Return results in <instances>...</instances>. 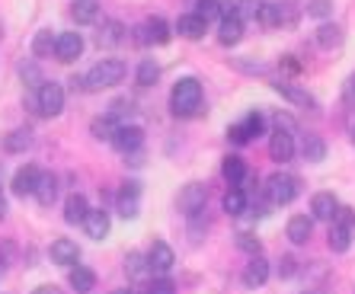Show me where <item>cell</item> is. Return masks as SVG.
Instances as JSON below:
<instances>
[{"mask_svg": "<svg viewBox=\"0 0 355 294\" xmlns=\"http://www.w3.org/2000/svg\"><path fill=\"white\" fill-rule=\"evenodd\" d=\"M259 23L266 26V29H275V26H282V17H279V3H263V10H259Z\"/></svg>", "mask_w": 355, "mask_h": 294, "instance_id": "obj_38", "label": "cell"}, {"mask_svg": "<svg viewBox=\"0 0 355 294\" xmlns=\"http://www.w3.org/2000/svg\"><path fill=\"white\" fill-rule=\"evenodd\" d=\"M122 39H125V26L119 19H106V23L99 26V33H96L99 49H116Z\"/></svg>", "mask_w": 355, "mask_h": 294, "instance_id": "obj_23", "label": "cell"}, {"mask_svg": "<svg viewBox=\"0 0 355 294\" xmlns=\"http://www.w3.org/2000/svg\"><path fill=\"white\" fill-rule=\"evenodd\" d=\"M144 42H150V45H166V42H170V26L164 23V19L160 17H154V19H148V23H144Z\"/></svg>", "mask_w": 355, "mask_h": 294, "instance_id": "obj_31", "label": "cell"}, {"mask_svg": "<svg viewBox=\"0 0 355 294\" xmlns=\"http://www.w3.org/2000/svg\"><path fill=\"white\" fill-rule=\"evenodd\" d=\"M297 272V259L295 256H282L279 259V278H291Z\"/></svg>", "mask_w": 355, "mask_h": 294, "instance_id": "obj_44", "label": "cell"}, {"mask_svg": "<svg viewBox=\"0 0 355 294\" xmlns=\"http://www.w3.org/2000/svg\"><path fill=\"white\" fill-rule=\"evenodd\" d=\"M39 173L42 170L35 164L19 166V170L13 173V196H19V198L33 196V192H35V182H39Z\"/></svg>", "mask_w": 355, "mask_h": 294, "instance_id": "obj_14", "label": "cell"}, {"mask_svg": "<svg viewBox=\"0 0 355 294\" xmlns=\"http://www.w3.org/2000/svg\"><path fill=\"white\" fill-rule=\"evenodd\" d=\"M202 99H205V93H202L198 77H180L173 83V93H170V109L176 119H196L202 112Z\"/></svg>", "mask_w": 355, "mask_h": 294, "instance_id": "obj_1", "label": "cell"}, {"mask_svg": "<svg viewBox=\"0 0 355 294\" xmlns=\"http://www.w3.org/2000/svg\"><path fill=\"white\" fill-rule=\"evenodd\" d=\"M304 294H311V291H304Z\"/></svg>", "mask_w": 355, "mask_h": 294, "instance_id": "obj_53", "label": "cell"}, {"mask_svg": "<svg viewBox=\"0 0 355 294\" xmlns=\"http://www.w3.org/2000/svg\"><path fill=\"white\" fill-rule=\"evenodd\" d=\"M272 90H275V93H282V96L288 99L291 106H301V109H314V106H317L311 93L301 90V87H295V83H288V80H275V83H272Z\"/></svg>", "mask_w": 355, "mask_h": 294, "instance_id": "obj_17", "label": "cell"}, {"mask_svg": "<svg viewBox=\"0 0 355 294\" xmlns=\"http://www.w3.org/2000/svg\"><path fill=\"white\" fill-rule=\"evenodd\" d=\"M67 282H71V288H74V291L87 294L90 288H96V272L77 262V266H71V272H67Z\"/></svg>", "mask_w": 355, "mask_h": 294, "instance_id": "obj_24", "label": "cell"}, {"mask_svg": "<svg viewBox=\"0 0 355 294\" xmlns=\"http://www.w3.org/2000/svg\"><path fill=\"white\" fill-rule=\"evenodd\" d=\"M35 109H39L42 115H49V119H55V115L64 112V87L55 80H45L39 83V93H35Z\"/></svg>", "mask_w": 355, "mask_h": 294, "instance_id": "obj_5", "label": "cell"}, {"mask_svg": "<svg viewBox=\"0 0 355 294\" xmlns=\"http://www.w3.org/2000/svg\"><path fill=\"white\" fill-rule=\"evenodd\" d=\"M339 211V198L333 196V192H317L314 198H311V218L314 220H327L330 224L333 218H336Z\"/></svg>", "mask_w": 355, "mask_h": 294, "instance_id": "obj_13", "label": "cell"}, {"mask_svg": "<svg viewBox=\"0 0 355 294\" xmlns=\"http://www.w3.org/2000/svg\"><path fill=\"white\" fill-rule=\"evenodd\" d=\"M227 138L234 141V144H250V131H247V125L243 122H237V125H231V128H227Z\"/></svg>", "mask_w": 355, "mask_h": 294, "instance_id": "obj_43", "label": "cell"}, {"mask_svg": "<svg viewBox=\"0 0 355 294\" xmlns=\"http://www.w3.org/2000/svg\"><path fill=\"white\" fill-rule=\"evenodd\" d=\"M297 192H301V182L291 173H272L266 180V198L272 205H291L297 198Z\"/></svg>", "mask_w": 355, "mask_h": 294, "instance_id": "obj_4", "label": "cell"}, {"mask_svg": "<svg viewBox=\"0 0 355 294\" xmlns=\"http://www.w3.org/2000/svg\"><path fill=\"white\" fill-rule=\"evenodd\" d=\"M352 234H355V208L339 205L336 218L330 220V237H327L333 253H346L349 246H352Z\"/></svg>", "mask_w": 355, "mask_h": 294, "instance_id": "obj_3", "label": "cell"}, {"mask_svg": "<svg viewBox=\"0 0 355 294\" xmlns=\"http://www.w3.org/2000/svg\"><path fill=\"white\" fill-rule=\"evenodd\" d=\"M352 141H355V131H352Z\"/></svg>", "mask_w": 355, "mask_h": 294, "instance_id": "obj_52", "label": "cell"}, {"mask_svg": "<svg viewBox=\"0 0 355 294\" xmlns=\"http://www.w3.org/2000/svg\"><path fill=\"white\" fill-rule=\"evenodd\" d=\"M237 246L243 250V253H250V256H259V250H263L259 237H253V234H247V230H240L237 234Z\"/></svg>", "mask_w": 355, "mask_h": 294, "instance_id": "obj_40", "label": "cell"}, {"mask_svg": "<svg viewBox=\"0 0 355 294\" xmlns=\"http://www.w3.org/2000/svg\"><path fill=\"white\" fill-rule=\"evenodd\" d=\"M224 211L231 214V218H240V214L250 211V198H247V189L243 186H231L224 192Z\"/></svg>", "mask_w": 355, "mask_h": 294, "instance_id": "obj_21", "label": "cell"}, {"mask_svg": "<svg viewBox=\"0 0 355 294\" xmlns=\"http://www.w3.org/2000/svg\"><path fill=\"white\" fill-rule=\"evenodd\" d=\"M237 3V17L240 19H257L266 0H234Z\"/></svg>", "mask_w": 355, "mask_h": 294, "instance_id": "obj_37", "label": "cell"}, {"mask_svg": "<svg viewBox=\"0 0 355 294\" xmlns=\"http://www.w3.org/2000/svg\"><path fill=\"white\" fill-rule=\"evenodd\" d=\"M109 144L116 147V150H122V154H135V150H141V144H144V131H141L138 125H119L116 138L109 141Z\"/></svg>", "mask_w": 355, "mask_h": 294, "instance_id": "obj_10", "label": "cell"}, {"mask_svg": "<svg viewBox=\"0 0 355 294\" xmlns=\"http://www.w3.org/2000/svg\"><path fill=\"white\" fill-rule=\"evenodd\" d=\"M272 122H275V128H279V131H291V135H295V131H297L295 119H291L288 112H275V119H272Z\"/></svg>", "mask_w": 355, "mask_h": 294, "instance_id": "obj_45", "label": "cell"}, {"mask_svg": "<svg viewBox=\"0 0 355 294\" xmlns=\"http://www.w3.org/2000/svg\"><path fill=\"white\" fill-rule=\"evenodd\" d=\"M33 294H61V288L58 285H39Z\"/></svg>", "mask_w": 355, "mask_h": 294, "instance_id": "obj_47", "label": "cell"}, {"mask_svg": "<svg viewBox=\"0 0 355 294\" xmlns=\"http://www.w3.org/2000/svg\"><path fill=\"white\" fill-rule=\"evenodd\" d=\"M196 17H202L205 23L221 17V0H198L196 3Z\"/></svg>", "mask_w": 355, "mask_h": 294, "instance_id": "obj_36", "label": "cell"}, {"mask_svg": "<svg viewBox=\"0 0 355 294\" xmlns=\"http://www.w3.org/2000/svg\"><path fill=\"white\" fill-rule=\"evenodd\" d=\"M3 214H7V198L0 196V218H3Z\"/></svg>", "mask_w": 355, "mask_h": 294, "instance_id": "obj_49", "label": "cell"}, {"mask_svg": "<svg viewBox=\"0 0 355 294\" xmlns=\"http://www.w3.org/2000/svg\"><path fill=\"white\" fill-rule=\"evenodd\" d=\"M119 125H122V122H119L116 115H109V112L106 115H96V119L90 122V135L96 141H112V138H116V131H119Z\"/></svg>", "mask_w": 355, "mask_h": 294, "instance_id": "obj_25", "label": "cell"}, {"mask_svg": "<svg viewBox=\"0 0 355 294\" xmlns=\"http://www.w3.org/2000/svg\"><path fill=\"white\" fill-rule=\"evenodd\" d=\"M33 196L42 208H51L55 198H58V176H55V173H39V182H35Z\"/></svg>", "mask_w": 355, "mask_h": 294, "instance_id": "obj_19", "label": "cell"}, {"mask_svg": "<svg viewBox=\"0 0 355 294\" xmlns=\"http://www.w3.org/2000/svg\"><path fill=\"white\" fill-rule=\"evenodd\" d=\"M135 80H138V87H154V83L160 80V64L154 61V58H144V61L138 64Z\"/></svg>", "mask_w": 355, "mask_h": 294, "instance_id": "obj_33", "label": "cell"}, {"mask_svg": "<svg viewBox=\"0 0 355 294\" xmlns=\"http://www.w3.org/2000/svg\"><path fill=\"white\" fill-rule=\"evenodd\" d=\"M349 93H352V96H355V74H352V77H349Z\"/></svg>", "mask_w": 355, "mask_h": 294, "instance_id": "obj_50", "label": "cell"}, {"mask_svg": "<svg viewBox=\"0 0 355 294\" xmlns=\"http://www.w3.org/2000/svg\"><path fill=\"white\" fill-rule=\"evenodd\" d=\"M49 256H51V262H58V266H77L80 262V246L74 243V240H67V237H58L55 243H51V250H49Z\"/></svg>", "mask_w": 355, "mask_h": 294, "instance_id": "obj_12", "label": "cell"}, {"mask_svg": "<svg viewBox=\"0 0 355 294\" xmlns=\"http://www.w3.org/2000/svg\"><path fill=\"white\" fill-rule=\"evenodd\" d=\"M314 234V218H307V214H295L288 218V227H285V237L291 240L295 246H304Z\"/></svg>", "mask_w": 355, "mask_h": 294, "instance_id": "obj_15", "label": "cell"}, {"mask_svg": "<svg viewBox=\"0 0 355 294\" xmlns=\"http://www.w3.org/2000/svg\"><path fill=\"white\" fill-rule=\"evenodd\" d=\"M87 211H90V205H87V198H83L80 192L67 196V202H64V220L67 224H83Z\"/></svg>", "mask_w": 355, "mask_h": 294, "instance_id": "obj_29", "label": "cell"}, {"mask_svg": "<svg viewBox=\"0 0 355 294\" xmlns=\"http://www.w3.org/2000/svg\"><path fill=\"white\" fill-rule=\"evenodd\" d=\"M221 176L231 186H240V182L247 180V160L243 157H237V154H231V157H224V164H221Z\"/></svg>", "mask_w": 355, "mask_h": 294, "instance_id": "obj_27", "label": "cell"}, {"mask_svg": "<svg viewBox=\"0 0 355 294\" xmlns=\"http://www.w3.org/2000/svg\"><path fill=\"white\" fill-rule=\"evenodd\" d=\"M144 294H176V285L170 278H157V282H150V285L144 288Z\"/></svg>", "mask_w": 355, "mask_h": 294, "instance_id": "obj_42", "label": "cell"}, {"mask_svg": "<svg viewBox=\"0 0 355 294\" xmlns=\"http://www.w3.org/2000/svg\"><path fill=\"white\" fill-rule=\"evenodd\" d=\"M109 214L103 211V208H90L87 211V218H83V230H87V237L93 240H106L109 237Z\"/></svg>", "mask_w": 355, "mask_h": 294, "instance_id": "obj_18", "label": "cell"}, {"mask_svg": "<svg viewBox=\"0 0 355 294\" xmlns=\"http://www.w3.org/2000/svg\"><path fill=\"white\" fill-rule=\"evenodd\" d=\"M307 17H314V19L333 17V0H307Z\"/></svg>", "mask_w": 355, "mask_h": 294, "instance_id": "obj_39", "label": "cell"}, {"mask_svg": "<svg viewBox=\"0 0 355 294\" xmlns=\"http://www.w3.org/2000/svg\"><path fill=\"white\" fill-rule=\"evenodd\" d=\"M343 29H339L336 23H320V29H317V45L320 49H339L343 45Z\"/></svg>", "mask_w": 355, "mask_h": 294, "instance_id": "obj_32", "label": "cell"}, {"mask_svg": "<svg viewBox=\"0 0 355 294\" xmlns=\"http://www.w3.org/2000/svg\"><path fill=\"white\" fill-rule=\"evenodd\" d=\"M132 106H135L132 99H116V103H112V109H109V115H116V119H122L125 112L132 115Z\"/></svg>", "mask_w": 355, "mask_h": 294, "instance_id": "obj_46", "label": "cell"}, {"mask_svg": "<svg viewBox=\"0 0 355 294\" xmlns=\"http://www.w3.org/2000/svg\"><path fill=\"white\" fill-rule=\"evenodd\" d=\"M243 39V19L237 17V13H231V17H221V26H218V42L221 45H237V42Z\"/></svg>", "mask_w": 355, "mask_h": 294, "instance_id": "obj_20", "label": "cell"}, {"mask_svg": "<svg viewBox=\"0 0 355 294\" xmlns=\"http://www.w3.org/2000/svg\"><path fill=\"white\" fill-rule=\"evenodd\" d=\"M148 266L150 272H157V275H166V272L176 266V253H173V246L166 243V240H154L148 250Z\"/></svg>", "mask_w": 355, "mask_h": 294, "instance_id": "obj_7", "label": "cell"}, {"mask_svg": "<svg viewBox=\"0 0 355 294\" xmlns=\"http://www.w3.org/2000/svg\"><path fill=\"white\" fill-rule=\"evenodd\" d=\"M301 154H304L307 164H320V160H327V141L320 135H307L304 144H301Z\"/></svg>", "mask_w": 355, "mask_h": 294, "instance_id": "obj_30", "label": "cell"}, {"mask_svg": "<svg viewBox=\"0 0 355 294\" xmlns=\"http://www.w3.org/2000/svg\"><path fill=\"white\" fill-rule=\"evenodd\" d=\"M109 294H135V291H132V288H112Z\"/></svg>", "mask_w": 355, "mask_h": 294, "instance_id": "obj_48", "label": "cell"}, {"mask_svg": "<svg viewBox=\"0 0 355 294\" xmlns=\"http://www.w3.org/2000/svg\"><path fill=\"white\" fill-rule=\"evenodd\" d=\"M71 19L77 26H90L99 19V0H74V7H71Z\"/></svg>", "mask_w": 355, "mask_h": 294, "instance_id": "obj_26", "label": "cell"}, {"mask_svg": "<svg viewBox=\"0 0 355 294\" xmlns=\"http://www.w3.org/2000/svg\"><path fill=\"white\" fill-rule=\"evenodd\" d=\"M116 208H119V214H122L125 220L138 218L141 214V182H135V180L125 182L122 192H119V198H116Z\"/></svg>", "mask_w": 355, "mask_h": 294, "instance_id": "obj_8", "label": "cell"}, {"mask_svg": "<svg viewBox=\"0 0 355 294\" xmlns=\"http://www.w3.org/2000/svg\"><path fill=\"white\" fill-rule=\"evenodd\" d=\"M269 262L263 259V256H250V262H247V269H243V285L247 288H263L266 282H269Z\"/></svg>", "mask_w": 355, "mask_h": 294, "instance_id": "obj_16", "label": "cell"}, {"mask_svg": "<svg viewBox=\"0 0 355 294\" xmlns=\"http://www.w3.org/2000/svg\"><path fill=\"white\" fill-rule=\"evenodd\" d=\"M0 182H3V164H0Z\"/></svg>", "mask_w": 355, "mask_h": 294, "instance_id": "obj_51", "label": "cell"}, {"mask_svg": "<svg viewBox=\"0 0 355 294\" xmlns=\"http://www.w3.org/2000/svg\"><path fill=\"white\" fill-rule=\"evenodd\" d=\"M269 157H272L275 164H288L291 157H295V135L275 128V135L269 138Z\"/></svg>", "mask_w": 355, "mask_h": 294, "instance_id": "obj_11", "label": "cell"}, {"mask_svg": "<svg viewBox=\"0 0 355 294\" xmlns=\"http://www.w3.org/2000/svg\"><path fill=\"white\" fill-rule=\"evenodd\" d=\"M125 80V64L119 58H103L99 64L90 67V74L83 77V90L90 93H99V90H109V87H116V83Z\"/></svg>", "mask_w": 355, "mask_h": 294, "instance_id": "obj_2", "label": "cell"}, {"mask_svg": "<svg viewBox=\"0 0 355 294\" xmlns=\"http://www.w3.org/2000/svg\"><path fill=\"white\" fill-rule=\"evenodd\" d=\"M205 202H208V186H202V182H189V186H182L180 198H176V205H180V211L189 218V214L196 211H205Z\"/></svg>", "mask_w": 355, "mask_h": 294, "instance_id": "obj_6", "label": "cell"}, {"mask_svg": "<svg viewBox=\"0 0 355 294\" xmlns=\"http://www.w3.org/2000/svg\"><path fill=\"white\" fill-rule=\"evenodd\" d=\"M29 147H33V131L29 128H17L10 135H3V150L7 154H26Z\"/></svg>", "mask_w": 355, "mask_h": 294, "instance_id": "obj_28", "label": "cell"}, {"mask_svg": "<svg viewBox=\"0 0 355 294\" xmlns=\"http://www.w3.org/2000/svg\"><path fill=\"white\" fill-rule=\"evenodd\" d=\"M125 272H128L132 278L148 275V272H150L148 256H141V253H128V256H125Z\"/></svg>", "mask_w": 355, "mask_h": 294, "instance_id": "obj_35", "label": "cell"}, {"mask_svg": "<svg viewBox=\"0 0 355 294\" xmlns=\"http://www.w3.org/2000/svg\"><path fill=\"white\" fill-rule=\"evenodd\" d=\"M55 39H58V35H51V29H42V33H35L33 55L35 58H51V55H55Z\"/></svg>", "mask_w": 355, "mask_h": 294, "instance_id": "obj_34", "label": "cell"}, {"mask_svg": "<svg viewBox=\"0 0 355 294\" xmlns=\"http://www.w3.org/2000/svg\"><path fill=\"white\" fill-rule=\"evenodd\" d=\"M205 29H208V23L202 17H196V13H182V17L176 19V33H180L182 39H189V42L202 39V35H205Z\"/></svg>", "mask_w": 355, "mask_h": 294, "instance_id": "obj_22", "label": "cell"}, {"mask_svg": "<svg viewBox=\"0 0 355 294\" xmlns=\"http://www.w3.org/2000/svg\"><path fill=\"white\" fill-rule=\"evenodd\" d=\"M243 125H247L250 138H259V135H263V128H266V119H263V112H250L247 119H243Z\"/></svg>", "mask_w": 355, "mask_h": 294, "instance_id": "obj_41", "label": "cell"}, {"mask_svg": "<svg viewBox=\"0 0 355 294\" xmlns=\"http://www.w3.org/2000/svg\"><path fill=\"white\" fill-rule=\"evenodd\" d=\"M83 55V35L80 33H61L55 39V58H58L61 64H71L77 58Z\"/></svg>", "mask_w": 355, "mask_h": 294, "instance_id": "obj_9", "label": "cell"}]
</instances>
